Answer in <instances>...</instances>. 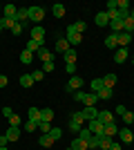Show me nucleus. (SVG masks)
Wrapping results in <instances>:
<instances>
[{"label":"nucleus","mask_w":134,"mask_h":150,"mask_svg":"<svg viewBox=\"0 0 134 150\" xmlns=\"http://www.w3.org/2000/svg\"><path fill=\"white\" fill-rule=\"evenodd\" d=\"M81 88H83V79H81V76H72L69 81H67V88H65V90H67V94H74L76 90H81Z\"/></svg>","instance_id":"nucleus-1"},{"label":"nucleus","mask_w":134,"mask_h":150,"mask_svg":"<svg viewBox=\"0 0 134 150\" xmlns=\"http://www.w3.org/2000/svg\"><path fill=\"white\" fill-rule=\"evenodd\" d=\"M27 9H29V20H32V23H40V20L45 18L43 7H27Z\"/></svg>","instance_id":"nucleus-2"},{"label":"nucleus","mask_w":134,"mask_h":150,"mask_svg":"<svg viewBox=\"0 0 134 150\" xmlns=\"http://www.w3.org/2000/svg\"><path fill=\"white\" fill-rule=\"evenodd\" d=\"M103 130H105L103 121H98V119H92V121H89V132H92V134L98 137V134H103Z\"/></svg>","instance_id":"nucleus-3"},{"label":"nucleus","mask_w":134,"mask_h":150,"mask_svg":"<svg viewBox=\"0 0 134 150\" xmlns=\"http://www.w3.org/2000/svg\"><path fill=\"white\" fill-rule=\"evenodd\" d=\"M32 38H34V40H38V43H45V29L40 25H34L32 27Z\"/></svg>","instance_id":"nucleus-4"},{"label":"nucleus","mask_w":134,"mask_h":150,"mask_svg":"<svg viewBox=\"0 0 134 150\" xmlns=\"http://www.w3.org/2000/svg\"><path fill=\"white\" fill-rule=\"evenodd\" d=\"M98 121H103V125H109L114 123V114L109 112V110H103V112H98V117H96Z\"/></svg>","instance_id":"nucleus-5"},{"label":"nucleus","mask_w":134,"mask_h":150,"mask_svg":"<svg viewBox=\"0 0 134 150\" xmlns=\"http://www.w3.org/2000/svg\"><path fill=\"white\" fill-rule=\"evenodd\" d=\"M76 58H78V54H76L74 47H69V50L65 52V65H76Z\"/></svg>","instance_id":"nucleus-6"},{"label":"nucleus","mask_w":134,"mask_h":150,"mask_svg":"<svg viewBox=\"0 0 134 150\" xmlns=\"http://www.w3.org/2000/svg\"><path fill=\"white\" fill-rule=\"evenodd\" d=\"M119 134H121V141H123V144H132V141H134V132L130 130V128L119 130Z\"/></svg>","instance_id":"nucleus-7"},{"label":"nucleus","mask_w":134,"mask_h":150,"mask_svg":"<svg viewBox=\"0 0 134 150\" xmlns=\"http://www.w3.org/2000/svg\"><path fill=\"white\" fill-rule=\"evenodd\" d=\"M116 79H119L116 74H105V76H103V88L112 90V88L116 85Z\"/></svg>","instance_id":"nucleus-8"},{"label":"nucleus","mask_w":134,"mask_h":150,"mask_svg":"<svg viewBox=\"0 0 134 150\" xmlns=\"http://www.w3.org/2000/svg\"><path fill=\"white\" fill-rule=\"evenodd\" d=\"M7 141H18L20 139V128H13V125H9V130H7Z\"/></svg>","instance_id":"nucleus-9"},{"label":"nucleus","mask_w":134,"mask_h":150,"mask_svg":"<svg viewBox=\"0 0 134 150\" xmlns=\"http://www.w3.org/2000/svg\"><path fill=\"white\" fill-rule=\"evenodd\" d=\"M96 101H98V96H96L94 92H85V96H83V101H81V103H85V108H92Z\"/></svg>","instance_id":"nucleus-10"},{"label":"nucleus","mask_w":134,"mask_h":150,"mask_svg":"<svg viewBox=\"0 0 134 150\" xmlns=\"http://www.w3.org/2000/svg\"><path fill=\"white\" fill-rule=\"evenodd\" d=\"M69 148H72V150H87L89 146H87V141H85V139L76 137L74 141H72V146H69Z\"/></svg>","instance_id":"nucleus-11"},{"label":"nucleus","mask_w":134,"mask_h":150,"mask_svg":"<svg viewBox=\"0 0 134 150\" xmlns=\"http://www.w3.org/2000/svg\"><path fill=\"white\" fill-rule=\"evenodd\" d=\"M2 13H5V18H13V20H16L18 7H13V5H5V7H2Z\"/></svg>","instance_id":"nucleus-12"},{"label":"nucleus","mask_w":134,"mask_h":150,"mask_svg":"<svg viewBox=\"0 0 134 150\" xmlns=\"http://www.w3.org/2000/svg\"><path fill=\"white\" fill-rule=\"evenodd\" d=\"M114 61L119 63V65H121L123 61H128V50H125V47H119V50L114 52Z\"/></svg>","instance_id":"nucleus-13"},{"label":"nucleus","mask_w":134,"mask_h":150,"mask_svg":"<svg viewBox=\"0 0 134 150\" xmlns=\"http://www.w3.org/2000/svg\"><path fill=\"white\" fill-rule=\"evenodd\" d=\"M96 25L98 27H109V18H107V13L105 11H101V13H96Z\"/></svg>","instance_id":"nucleus-14"},{"label":"nucleus","mask_w":134,"mask_h":150,"mask_svg":"<svg viewBox=\"0 0 134 150\" xmlns=\"http://www.w3.org/2000/svg\"><path fill=\"white\" fill-rule=\"evenodd\" d=\"M67 43L69 45H78V43H83V36L76 34V31H67Z\"/></svg>","instance_id":"nucleus-15"},{"label":"nucleus","mask_w":134,"mask_h":150,"mask_svg":"<svg viewBox=\"0 0 134 150\" xmlns=\"http://www.w3.org/2000/svg\"><path fill=\"white\" fill-rule=\"evenodd\" d=\"M130 43H132V34H128V31H121V34H119V45H121V47H128Z\"/></svg>","instance_id":"nucleus-16"},{"label":"nucleus","mask_w":134,"mask_h":150,"mask_svg":"<svg viewBox=\"0 0 134 150\" xmlns=\"http://www.w3.org/2000/svg\"><path fill=\"white\" fill-rule=\"evenodd\" d=\"M116 45H119V34H109V36L105 38V47H107V50H114Z\"/></svg>","instance_id":"nucleus-17"},{"label":"nucleus","mask_w":134,"mask_h":150,"mask_svg":"<svg viewBox=\"0 0 134 150\" xmlns=\"http://www.w3.org/2000/svg\"><path fill=\"white\" fill-rule=\"evenodd\" d=\"M83 117H85V121H92V119L98 117V110H96L94 105H92V108H85V110H83Z\"/></svg>","instance_id":"nucleus-18"},{"label":"nucleus","mask_w":134,"mask_h":150,"mask_svg":"<svg viewBox=\"0 0 134 150\" xmlns=\"http://www.w3.org/2000/svg\"><path fill=\"white\" fill-rule=\"evenodd\" d=\"M109 146H112V139L105 134H98V150H107Z\"/></svg>","instance_id":"nucleus-19"},{"label":"nucleus","mask_w":134,"mask_h":150,"mask_svg":"<svg viewBox=\"0 0 134 150\" xmlns=\"http://www.w3.org/2000/svg\"><path fill=\"white\" fill-rule=\"evenodd\" d=\"M67 31H76V34L83 36V34H85V23H83V20H78V23H74V25L67 27Z\"/></svg>","instance_id":"nucleus-20"},{"label":"nucleus","mask_w":134,"mask_h":150,"mask_svg":"<svg viewBox=\"0 0 134 150\" xmlns=\"http://www.w3.org/2000/svg\"><path fill=\"white\" fill-rule=\"evenodd\" d=\"M103 134L112 139L114 134H119V125H116V123H109V125H105V130H103Z\"/></svg>","instance_id":"nucleus-21"},{"label":"nucleus","mask_w":134,"mask_h":150,"mask_svg":"<svg viewBox=\"0 0 134 150\" xmlns=\"http://www.w3.org/2000/svg\"><path fill=\"white\" fill-rule=\"evenodd\" d=\"M40 47H43V43L34 40V38H29V43H27V47H25V50H27V52H32V54H36V52L40 50Z\"/></svg>","instance_id":"nucleus-22"},{"label":"nucleus","mask_w":134,"mask_h":150,"mask_svg":"<svg viewBox=\"0 0 134 150\" xmlns=\"http://www.w3.org/2000/svg\"><path fill=\"white\" fill-rule=\"evenodd\" d=\"M51 13H54L56 18H63V16H65V5H60V2H56V5L51 7Z\"/></svg>","instance_id":"nucleus-23"},{"label":"nucleus","mask_w":134,"mask_h":150,"mask_svg":"<svg viewBox=\"0 0 134 150\" xmlns=\"http://www.w3.org/2000/svg\"><path fill=\"white\" fill-rule=\"evenodd\" d=\"M38 144L43 146V148H51V146H54V139H51L49 134H40V139H38Z\"/></svg>","instance_id":"nucleus-24"},{"label":"nucleus","mask_w":134,"mask_h":150,"mask_svg":"<svg viewBox=\"0 0 134 150\" xmlns=\"http://www.w3.org/2000/svg\"><path fill=\"white\" fill-rule=\"evenodd\" d=\"M34 83H36V81L32 79V74H22V76H20V85H22V88H32Z\"/></svg>","instance_id":"nucleus-25"},{"label":"nucleus","mask_w":134,"mask_h":150,"mask_svg":"<svg viewBox=\"0 0 134 150\" xmlns=\"http://www.w3.org/2000/svg\"><path fill=\"white\" fill-rule=\"evenodd\" d=\"M123 31H128V34H134V18H125L123 20Z\"/></svg>","instance_id":"nucleus-26"},{"label":"nucleus","mask_w":134,"mask_h":150,"mask_svg":"<svg viewBox=\"0 0 134 150\" xmlns=\"http://www.w3.org/2000/svg\"><path fill=\"white\" fill-rule=\"evenodd\" d=\"M36 56H38L40 61H47V58H51V52H49V50H47V47L43 45V47H40V50L36 52Z\"/></svg>","instance_id":"nucleus-27"},{"label":"nucleus","mask_w":134,"mask_h":150,"mask_svg":"<svg viewBox=\"0 0 134 150\" xmlns=\"http://www.w3.org/2000/svg\"><path fill=\"white\" fill-rule=\"evenodd\" d=\"M56 50H58V52H63V54H65L67 50H69V43H67V38H58V43H56Z\"/></svg>","instance_id":"nucleus-28"},{"label":"nucleus","mask_w":134,"mask_h":150,"mask_svg":"<svg viewBox=\"0 0 134 150\" xmlns=\"http://www.w3.org/2000/svg\"><path fill=\"white\" fill-rule=\"evenodd\" d=\"M109 29H112V34H121V31H123V20H114V23H109Z\"/></svg>","instance_id":"nucleus-29"},{"label":"nucleus","mask_w":134,"mask_h":150,"mask_svg":"<svg viewBox=\"0 0 134 150\" xmlns=\"http://www.w3.org/2000/svg\"><path fill=\"white\" fill-rule=\"evenodd\" d=\"M54 67H56V65H54V56L47 58V61H43V72L45 74H47V72H54Z\"/></svg>","instance_id":"nucleus-30"},{"label":"nucleus","mask_w":134,"mask_h":150,"mask_svg":"<svg viewBox=\"0 0 134 150\" xmlns=\"http://www.w3.org/2000/svg\"><path fill=\"white\" fill-rule=\"evenodd\" d=\"M32 61H34V54H32V52H27V50H22V54H20V63L29 65Z\"/></svg>","instance_id":"nucleus-31"},{"label":"nucleus","mask_w":134,"mask_h":150,"mask_svg":"<svg viewBox=\"0 0 134 150\" xmlns=\"http://www.w3.org/2000/svg\"><path fill=\"white\" fill-rule=\"evenodd\" d=\"M96 96H98V99H103V101H107V99H112V90L103 88V90H98V92H96Z\"/></svg>","instance_id":"nucleus-32"},{"label":"nucleus","mask_w":134,"mask_h":150,"mask_svg":"<svg viewBox=\"0 0 134 150\" xmlns=\"http://www.w3.org/2000/svg\"><path fill=\"white\" fill-rule=\"evenodd\" d=\"M51 119H54V112H51L49 108L40 110V121H51Z\"/></svg>","instance_id":"nucleus-33"},{"label":"nucleus","mask_w":134,"mask_h":150,"mask_svg":"<svg viewBox=\"0 0 134 150\" xmlns=\"http://www.w3.org/2000/svg\"><path fill=\"white\" fill-rule=\"evenodd\" d=\"M18 20H13V18H2L0 20V25H2V29H11L13 25H16Z\"/></svg>","instance_id":"nucleus-34"},{"label":"nucleus","mask_w":134,"mask_h":150,"mask_svg":"<svg viewBox=\"0 0 134 150\" xmlns=\"http://www.w3.org/2000/svg\"><path fill=\"white\" fill-rule=\"evenodd\" d=\"M29 119H32V121H40V110H38V108H29Z\"/></svg>","instance_id":"nucleus-35"},{"label":"nucleus","mask_w":134,"mask_h":150,"mask_svg":"<svg viewBox=\"0 0 134 150\" xmlns=\"http://www.w3.org/2000/svg\"><path fill=\"white\" fill-rule=\"evenodd\" d=\"M78 137H81V139H85V141H89V139L94 137V134L89 132V128H81V132H78Z\"/></svg>","instance_id":"nucleus-36"},{"label":"nucleus","mask_w":134,"mask_h":150,"mask_svg":"<svg viewBox=\"0 0 134 150\" xmlns=\"http://www.w3.org/2000/svg\"><path fill=\"white\" fill-rule=\"evenodd\" d=\"M38 130H43V134H49V132H51L49 121H38Z\"/></svg>","instance_id":"nucleus-37"},{"label":"nucleus","mask_w":134,"mask_h":150,"mask_svg":"<svg viewBox=\"0 0 134 150\" xmlns=\"http://www.w3.org/2000/svg\"><path fill=\"white\" fill-rule=\"evenodd\" d=\"M98 90H103V79H94V81H92V92H98Z\"/></svg>","instance_id":"nucleus-38"},{"label":"nucleus","mask_w":134,"mask_h":150,"mask_svg":"<svg viewBox=\"0 0 134 150\" xmlns=\"http://www.w3.org/2000/svg\"><path fill=\"white\" fill-rule=\"evenodd\" d=\"M49 137L54 139V141H58V139L63 137V130H60V128H51V132H49Z\"/></svg>","instance_id":"nucleus-39"},{"label":"nucleus","mask_w":134,"mask_h":150,"mask_svg":"<svg viewBox=\"0 0 134 150\" xmlns=\"http://www.w3.org/2000/svg\"><path fill=\"white\" fill-rule=\"evenodd\" d=\"M7 121H9V125H13V128H20V117L18 114H11Z\"/></svg>","instance_id":"nucleus-40"},{"label":"nucleus","mask_w":134,"mask_h":150,"mask_svg":"<svg viewBox=\"0 0 134 150\" xmlns=\"http://www.w3.org/2000/svg\"><path fill=\"white\" fill-rule=\"evenodd\" d=\"M36 128H38V121H32V119H29V121L25 123V130H27V132H34Z\"/></svg>","instance_id":"nucleus-41"},{"label":"nucleus","mask_w":134,"mask_h":150,"mask_svg":"<svg viewBox=\"0 0 134 150\" xmlns=\"http://www.w3.org/2000/svg\"><path fill=\"white\" fill-rule=\"evenodd\" d=\"M81 128H83V123H78V121H72V119H69V130H72V132H81Z\"/></svg>","instance_id":"nucleus-42"},{"label":"nucleus","mask_w":134,"mask_h":150,"mask_svg":"<svg viewBox=\"0 0 134 150\" xmlns=\"http://www.w3.org/2000/svg\"><path fill=\"white\" fill-rule=\"evenodd\" d=\"M32 79H34V81H43L45 72H43V69H36V72H32Z\"/></svg>","instance_id":"nucleus-43"},{"label":"nucleus","mask_w":134,"mask_h":150,"mask_svg":"<svg viewBox=\"0 0 134 150\" xmlns=\"http://www.w3.org/2000/svg\"><path fill=\"white\" fill-rule=\"evenodd\" d=\"M22 29H25V27L20 25V23H16V25L11 27V34H13V36H20V34H22Z\"/></svg>","instance_id":"nucleus-44"},{"label":"nucleus","mask_w":134,"mask_h":150,"mask_svg":"<svg viewBox=\"0 0 134 150\" xmlns=\"http://www.w3.org/2000/svg\"><path fill=\"white\" fill-rule=\"evenodd\" d=\"M72 121H78V123H83V121H85L83 112H72Z\"/></svg>","instance_id":"nucleus-45"},{"label":"nucleus","mask_w":134,"mask_h":150,"mask_svg":"<svg viewBox=\"0 0 134 150\" xmlns=\"http://www.w3.org/2000/svg\"><path fill=\"white\" fill-rule=\"evenodd\" d=\"M123 121H125V123H134V112H130V110H128V112L123 114Z\"/></svg>","instance_id":"nucleus-46"},{"label":"nucleus","mask_w":134,"mask_h":150,"mask_svg":"<svg viewBox=\"0 0 134 150\" xmlns=\"http://www.w3.org/2000/svg\"><path fill=\"white\" fill-rule=\"evenodd\" d=\"M87 146H89V148H98V137H96V134H94V137H92V139H89V141H87Z\"/></svg>","instance_id":"nucleus-47"},{"label":"nucleus","mask_w":134,"mask_h":150,"mask_svg":"<svg viewBox=\"0 0 134 150\" xmlns=\"http://www.w3.org/2000/svg\"><path fill=\"white\" fill-rule=\"evenodd\" d=\"M65 69H67L69 76H76V65H65Z\"/></svg>","instance_id":"nucleus-48"},{"label":"nucleus","mask_w":134,"mask_h":150,"mask_svg":"<svg viewBox=\"0 0 134 150\" xmlns=\"http://www.w3.org/2000/svg\"><path fill=\"white\" fill-rule=\"evenodd\" d=\"M2 114H5L7 119H9V117H11V114H13V110H11V108H9V105H7V108H2Z\"/></svg>","instance_id":"nucleus-49"},{"label":"nucleus","mask_w":134,"mask_h":150,"mask_svg":"<svg viewBox=\"0 0 134 150\" xmlns=\"http://www.w3.org/2000/svg\"><path fill=\"white\" fill-rule=\"evenodd\" d=\"M83 96H85V92H81V90L74 92V99H76V101H83Z\"/></svg>","instance_id":"nucleus-50"},{"label":"nucleus","mask_w":134,"mask_h":150,"mask_svg":"<svg viewBox=\"0 0 134 150\" xmlns=\"http://www.w3.org/2000/svg\"><path fill=\"white\" fill-rule=\"evenodd\" d=\"M7 83H9V81H7V76L0 74V88H7Z\"/></svg>","instance_id":"nucleus-51"},{"label":"nucleus","mask_w":134,"mask_h":150,"mask_svg":"<svg viewBox=\"0 0 134 150\" xmlns=\"http://www.w3.org/2000/svg\"><path fill=\"white\" fill-rule=\"evenodd\" d=\"M0 148H7V137L5 134H0Z\"/></svg>","instance_id":"nucleus-52"},{"label":"nucleus","mask_w":134,"mask_h":150,"mask_svg":"<svg viewBox=\"0 0 134 150\" xmlns=\"http://www.w3.org/2000/svg\"><path fill=\"white\" fill-rule=\"evenodd\" d=\"M125 112H128V110H125V105H119V108H116V114H121V117H123Z\"/></svg>","instance_id":"nucleus-53"},{"label":"nucleus","mask_w":134,"mask_h":150,"mask_svg":"<svg viewBox=\"0 0 134 150\" xmlns=\"http://www.w3.org/2000/svg\"><path fill=\"white\" fill-rule=\"evenodd\" d=\"M109 150H121V144H116V141H112V146H109Z\"/></svg>","instance_id":"nucleus-54"},{"label":"nucleus","mask_w":134,"mask_h":150,"mask_svg":"<svg viewBox=\"0 0 134 150\" xmlns=\"http://www.w3.org/2000/svg\"><path fill=\"white\" fill-rule=\"evenodd\" d=\"M130 18H134V9H130Z\"/></svg>","instance_id":"nucleus-55"},{"label":"nucleus","mask_w":134,"mask_h":150,"mask_svg":"<svg viewBox=\"0 0 134 150\" xmlns=\"http://www.w3.org/2000/svg\"><path fill=\"white\" fill-rule=\"evenodd\" d=\"M0 31H2V25H0Z\"/></svg>","instance_id":"nucleus-56"},{"label":"nucleus","mask_w":134,"mask_h":150,"mask_svg":"<svg viewBox=\"0 0 134 150\" xmlns=\"http://www.w3.org/2000/svg\"><path fill=\"white\" fill-rule=\"evenodd\" d=\"M0 150H7V148H0Z\"/></svg>","instance_id":"nucleus-57"},{"label":"nucleus","mask_w":134,"mask_h":150,"mask_svg":"<svg viewBox=\"0 0 134 150\" xmlns=\"http://www.w3.org/2000/svg\"><path fill=\"white\" fill-rule=\"evenodd\" d=\"M0 9H2V5H0Z\"/></svg>","instance_id":"nucleus-58"},{"label":"nucleus","mask_w":134,"mask_h":150,"mask_svg":"<svg viewBox=\"0 0 134 150\" xmlns=\"http://www.w3.org/2000/svg\"><path fill=\"white\" fill-rule=\"evenodd\" d=\"M67 150H72V148H67Z\"/></svg>","instance_id":"nucleus-59"},{"label":"nucleus","mask_w":134,"mask_h":150,"mask_svg":"<svg viewBox=\"0 0 134 150\" xmlns=\"http://www.w3.org/2000/svg\"><path fill=\"white\" fill-rule=\"evenodd\" d=\"M132 58H134V56H132Z\"/></svg>","instance_id":"nucleus-60"},{"label":"nucleus","mask_w":134,"mask_h":150,"mask_svg":"<svg viewBox=\"0 0 134 150\" xmlns=\"http://www.w3.org/2000/svg\"><path fill=\"white\" fill-rule=\"evenodd\" d=\"M107 150H109V148H107Z\"/></svg>","instance_id":"nucleus-61"}]
</instances>
